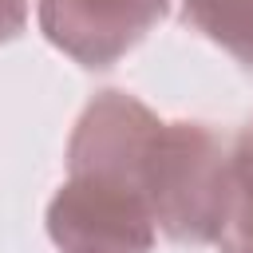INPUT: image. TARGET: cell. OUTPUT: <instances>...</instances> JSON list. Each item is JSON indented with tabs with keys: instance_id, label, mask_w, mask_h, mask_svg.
Masks as SVG:
<instances>
[{
	"instance_id": "obj_1",
	"label": "cell",
	"mask_w": 253,
	"mask_h": 253,
	"mask_svg": "<svg viewBox=\"0 0 253 253\" xmlns=\"http://www.w3.org/2000/svg\"><path fill=\"white\" fill-rule=\"evenodd\" d=\"M146 202L154 225L182 245L221 241L233 210L229 146L206 123H162L146 158Z\"/></svg>"
},
{
	"instance_id": "obj_2",
	"label": "cell",
	"mask_w": 253,
	"mask_h": 253,
	"mask_svg": "<svg viewBox=\"0 0 253 253\" xmlns=\"http://www.w3.org/2000/svg\"><path fill=\"white\" fill-rule=\"evenodd\" d=\"M154 213L138 186L67 174L47 202V237L59 253H150Z\"/></svg>"
},
{
	"instance_id": "obj_3",
	"label": "cell",
	"mask_w": 253,
	"mask_h": 253,
	"mask_svg": "<svg viewBox=\"0 0 253 253\" xmlns=\"http://www.w3.org/2000/svg\"><path fill=\"white\" fill-rule=\"evenodd\" d=\"M162 130V119L126 91H99L67 142V174L130 182L146 194V158Z\"/></svg>"
},
{
	"instance_id": "obj_4",
	"label": "cell",
	"mask_w": 253,
	"mask_h": 253,
	"mask_svg": "<svg viewBox=\"0 0 253 253\" xmlns=\"http://www.w3.org/2000/svg\"><path fill=\"white\" fill-rule=\"evenodd\" d=\"M170 0H40V32L75 63L103 71L134 51L166 16Z\"/></svg>"
},
{
	"instance_id": "obj_5",
	"label": "cell",
	"mask_w": 253,
	"mask_h": 253,
	"mask_svg": "<svg viewBox=\"0 0 253 253\" xmlns=\"http://www.w3.org/2000/svg\"><path fill=\"white\" fill-rule=\"evenodd\" d=\"M182 12L210 43L253 67V0H186Z\"/></svg>"
},
{
	"instance_id": "obj_6",
	"label": "cell",
	"mask_w": 253,
	"mask_h": 253,
	"mask_svg": "<svg viewBox=\"0 0 253 253\" xmlns=\"http://www.w3.org/2000/svg\"><path fill=\"white\" fill-rule=\"evenodd\" d=\"M229 182H233V210L221 233V253H233L253 241V119L237 130L229 146Z\"/></svg>"
},
{
	"instance_id": "obj_7",
	"label": "cell",
	"mask_w": 253,
	"mask_h": 253,
	"mask_svg": "<svg viewBox=\"0 0 253 253\" xmlns=\"http://www.w3.org/2000/svg\"><path fill=\"white\" fill-rule=\"evenodd\" d=\"M28 24V0H0V43L16 40Z\"/></svg>"
},
{
	"instance_id": "obj_8",
	"label": "cell",
	"mask_w": 253,
	"mask_h": 253,
	"mask_svg": "<svg viewBox=\"0 0 253 253\" xmlns=\"http://www.w3.org/2000/svg\"><path fill=\"white\" fill-rule=\"evenodd\" d=\"M233 253H253V241H249V245H241V249H233Z\"/></svg>"
}]
</instances>
